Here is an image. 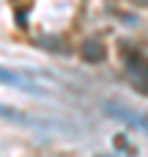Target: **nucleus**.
<instances>
[{"label":"nucleus","instance_id":"nucleus-1","mask_svg":"<svg viewBox=\"0 0 148 157\" xmlns=\"http://www.w3.org/2000/svg\"><path fill=\"white\" fill-rule=\"evenodd\" d=\"M0 83L11 86V88H19V91H27V94H44L47 91V80L41 75L22 72V69H5V66H0Z\"/></svg>","mask_w":148,"mask_h":157},{"label":"nucleus","instance_id":"nucleus-2","mask_svg":"<svg viewBox=\"0 0 148 157\" xmlns=\"http://www.w3.org/2000/svg\"><path fill=\"white\" fill-rule=\"evenodd\" d=\"M104 110H107V116L121 119V121H126L129 127L143 130V132L148 135V116L137 113V110H132V108H126V105H115V102H107V105H104Z\"/></svg>","mask_w":148,"mask_h":157},{"label":"nucleus","instance_id":"nucleus-3","mask_svg":"<svg viewBox=\"0 0 148 157\" xmlns=\"http://www.w3.org/2000/svg\"><path fill=\"white\" fill-rule=\"evenodd\" d=\"M0 119H8V121H14V124H36L30 116H22L19 110H14V108H5V105H0Z\"/></svg>","mask_w":148,"mask_h":157},{"label":"nucleus","instance_id":"nucleus-4","mask_svg":"<svg viewBox=\"0 0 148 157\" xmlns=\"http://www.w3.org/2000/svg\"><path fill=\"white\" fill-rule=\"evenodd\" d=\"M96 157H121V155H96Z\"/></svg>","mask_w":148,"mask_h":157}]
</instances>
